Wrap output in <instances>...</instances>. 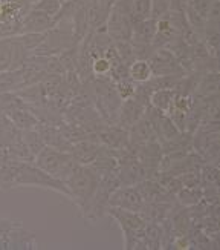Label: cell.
<instances>
[{
    "label": "cell",
    "mask_w": 220,
    "mask_h": 250,
    "mask_svg": "<svg viewBox=\"0 0 220 250\" xmlns=\"http://www.w3.org/2000/svg\"><path fill=\"white\" fill-rule=\"evenodd\" d=\"M25 186L51 189L71 200L69 190L64 186V183L41 170L34 165V161H8L0 165V189Z\"/></svg>",
    "instance_id": "6da1fadb"
},
{
    "label": "cell",
    "mask_w": 220,
    "mask_h": 250,
    "mask_svg": "<svg viewBox=\"0 0 220 250\" xmlns=\"http://www.w3.org/2000/svg\"><path fill=\"white\" fill-rule=\"evenodd\" d=\"M63 183L69 190L71 201L86 216L96 192L98 173L91 166L76 165Z\"/></svg>",
    "instance_id": "7a4b0ae2"
},
{
    "label": "cell",
    "mask_w": 220,
    "mask_h": 250,
    "mask_svg": "<svg viewBox=\"0 0 220 250\" xmlns=\"http://www.w3.org/2000/svg\"><path fill=\"white\" fill-rule=\"evenodd\" d=\"M34 165L38 166L41 170L49 173L51 177L64 181V178L69 175L71 170L78 165L71 152L58 150L49 146H45L40 154L34 158Z\"/></svg>",
    "instance_id": "3957f363"
},
{
    "label": "cell",
    "mask_w": 220,
    "mask_h": 250,
    "mask_svg": "<svg viewBox=\"0 0 220 250\" xmlns=\"http://www.w3.org/2000/svg\"><path fill=\"white\" fill-rule=\"evenodd\" d=\"M32 3V0H0V39L18 34L21 20Z\"/></svg>",
    "instance_id": "277c9868"
},
{
    "label": "cell",
    "mask_w": 220,
    "mask_h": 250,
    "mask_svg": "<svg viewBox=\"0 0 220 250\" xmlns=\"http://www.w3.org/2000/svg\"><path fill=\"white\" fill-rule=\"evenodd\" d=\"M80 42L81 40L76 39L72 28H64L58 23L46 32L45 39L32 54H36V56H58L63 51L78 45Z\"/></svg>",
    "instance_id": "5b68a950"
},
{
    "label": "cell",
    "mask_w": 220,
    "mask_h": 250,
    "mask_svg": "<svg viewBox=\"0 0 220 250\" xmlns=\"http://www.w3.org/2000/svg\"><path fill=\"white\" fill-rule=\"evenodd\" d=\"M109 208H119L130 212H142L146 201L136 186H119L109 198Z\"/></svg>",
    "instance_id": "8992f818"
},
{
    "label": "cell",
    "mask_w": 220,
    "mask_h": 250,
    "mask_svg": "<svg viewBox=\"0 0 220 250\" xmlns=\"http://www.w3.org/2000/svg\"><path fill=\"white\" fill-rule=\"evenodd\" d=\"M148 63L153 77L155 75H178V77H182V75L186 74L179 64V62L173 56V52L168 51L167 48L155 49V52L148 59Z\"/></svg>",
    "instance_id": "52a82bcc"
},
{
    "label": "cell",
    "mask_w": 220,
    "mask_h": 250,
    "mask_svg": "<svg viewBox=\"0 0 220 250\" xmlns=\"http://www.w3.org/2000/svg\"><path fill=\"white\" fill-rule=\"evenodd\" d=\"M55 25H57L55 17L31 8L21 20L18 34H46Z\"/></svg>",
    "instance_id": "ba28073f"
},
{
    "label": "cell",
    "mask_w": 220,
    "mask_h": 250,
    "mask_svg": "<svg viewBox=\"0 0 220 250\" xmlns=\"http://www.w3.org/2000/svg\"><path fill=\"white\" fill-rule=\"evenodd\" d=\"M147 107H148V104L142 102L136 95L131 97V99H128V100H124L119 107L116 125L121 126L123 129H126V130H128L142 115L146 114Z\"/></svg>",
    "instance_id": "9c48e42d"
},
{
    "label": "cell",
    "mask_w": 220,
    "mask_h": 250,
    "mask_svg": "<svg viewBox=\"0 0 220 250\" xmlns=\"http://www.w3.org/2000/svg\"><path fill=\"white\" fill-rule=\"evenodd\" d=\"M153 140H158V135H156L155 123H153L147 107L146 114L128 129V145L133 146V145L147 143V141H153Z\"/></svg>",
    "instance_id": "30bf717a"
},
{
    "label": "cell",
    "mask_w": 220,
    "mask_h": 250,
    "mask_svg": "<svg viewBox=\"0 0 220 250\" xmlns=\"http://www.w3.org/2000/svg\"><path fill=\"white\" fill-rule=\"evenodd\" d=\"M98 143L101 146L118 150L128 147V130L123 129L118 125H107L106 127L98 130Z\"/></svg>",
    "instance_id": "8fae6325"
},
{
    "label": "cell",
    "mask_w": 220,
    "mask_h": 250,
    "mask_svg": "<svg viewBox=\"0 0 220 250\" xmlns=\"http://www.w3.org/2000/svg\"><path fill=\"white\" fill-rule=\"evenodd\" d=\"M101 145L98 141H92V140H81L73 143L69 149L71 155L73 157V160L78 163V165L83 166H91L95 161V158L100 154Z\"/></svg>",
    "instance_id": "7c38bea8"
},
{
    "label": "cell",
    "mask_w": 220,
    "mask_h": 250,
    "mask_svg": "<svg viewBox=\"0 0 220 250\" xmlns=\"http://www.w3.org/2000/svg\"><path fill=\"white\" fill-rule=\"evenodd\" d=\"M37 130L40 132L43 141L45 145L54 149H58V150H66L69 152L71 149V143L68 140L64 138L61 129L58 127V125H46V123H38L37 125Z\"/></svg>",
    "instance_id": "4fadbf2b"
},
{
    "label": "cell",
    "mask_w": 220,
    "mask_h": 250,
    "mask_svg": "<svg viewBox=\"0 0 220 250\" xmlns=\"http://www.w3.org/2000/svg\"><path fill=\"white\" fill-rule=\"evenodd\" d=\"M219 71L214 72H205L199 75V80L196 83L194 88V99H208V97H216L219 95Z\"/></svg>",
    "instance_id": "5bb4252c"
},
{
    "label": "cell",
    "mask_w": 220,
    "mask_h": 250,
    "mask_svg": "<svg viewBox=\"0 0 220 250\" xmlns=\"http://www.w3.org/2000/svg\"><path fill=\"white\" fill-rule=\"evenodd\" d=\"M156 34V20L155 19H146L133 25L131 29V42L142 43V45H151L153 39Z\"/></svg>",
    "instance_id": "9a60e30c"
},
{
    "label": "cell",
    "mask_w": 220,
    "mask_h": 250,
    "mask_svg": "<svg viewBox=\"0 0 220 250\" xmlns=\"http://www.w3.org/2000/svg\"><path fill=\"white\" fill-rule=\"evenodd\" d=\"M87 9V25H89V32H93L96 29H101L106 26V21L110 11L101 6L96 0H87L86 2Z\"/></svg>",
    "instance_id": "2e32d148"
},
{
    "label": "cell",
    "mask_w": 220,
    "mask_h": 250,
    "mask_svg": "<svg viewBox=\"0 0 220 250\" xmlns=\"http://www.w3.org/2000/svg\"><path fill=\"white\" fill-rule=\"evenodd\" d=\"M6 115L11 118V122H13L21 132H23V130H29V129H36L37 125L40 123L36 114L28 107V104L21 106V107H16V109L6 112Z\"/></svg>",
    "instance_id": "e0dca14e"
},
{
    "label": "cell",
    "mask_w": 220,
    "mask_h": 250,
    "mask_svg": "<svg viewBox=\"0 0 220 250\" xmlns=\"http://www.w3.org/2000/svg\"><path fill=\"white\" fill-rule=\"evenodd\" d=\"M173 97H174V89H156L150 92L148 103L153 109H156L162 114H167L171 106Z\"/></svg>",
    "instance_id": "ac0fdd59"
},
{
    "label": "cell",
    "mask_w": 220,
    "mask_h": 250,
    "mask_svg": "<svg viewBox=\"0 0 220 250\" xmlns=\"http://www.w3.org/2000/svg\"><path fill=\"white\" fill-rule=\"evenodd\" d=\"M128 77L136 84H142L148 82L153 77L148 60H135L128 66Z\"/></svg>",
    "instance_id": "d6986e66"
},
{
    "label": "cell",
    "mask_w": 220,
    "mask_h": 250,
    "mask_svg": "<svg viewBox=\"0 0 220 250\" xmlns=\"http://www.w3.org/2000/svg\"><path fill=\"white\" fill-rule=\"evenodd\" d=\"M23 140H25V145L29 150V154L32 157V160H34L40 152L43 150V147H45V141H43L40 132L36 129H29V130H23Z\"/></svg>",
    "instance_id": "ffe728a7"
},
{
    "label": "cell",
    "mask_w": 220,
    "mask_h": 250,
    "mask_svg": "<svg viewBox=\"0 0 220 250\" xmlns=\"http://www.w3.org/2000/svg\"><path fill=\"white\" fill-rule=\"evenodd\" d=\"M112 63H110L106 57L100 56L91 62V71L93 79H104V80H112L110 75H112Z\"/></svg>",
    "instance_id": "44dd1931"
},
{
    "label": "cell",
    "mask_w": 220,
    "mask_h": 250,
    "mask_svg": "<svg viewBox=\"0 0 220 250\" xmlns=\"http://www.w3.org/2000/svg\"><path fill=\"white\" fill-rule=\"evenodd\" d=\"M151 17V0H133L131 3V23Z\"/></svg>",
    "instance_id": "7402d4cb"
},
{
    "label": "cell",
    "mask_w": 220,
    "mask_h": 250,
    "mask_svg": "<svg viewBox=\"0 0 220 250\" xmlns=\"http://www.w3.org/2000/svg\"><path fill=\"white\" fill-rule=\"evenodd\" d=\"M113 45H115V49H116V54H118L121 63L130 66V64L136 60L133 45H131L130 40H118V42H113Z\"/></svg>",
    "instance_id": "603a6c76"
},
{
    "label": "cell",
    "mask_w": 220,
    "mask_h": 250,
    "mask_svg": "<svg viewBox=\"0 0 220 250\" xmlns=\"http://www.w3.org/2000/svg\"><path fill=\"white\" fill-rule=\"evenodd\" d=\"M63 3H64L63 0H36L31 8L41 11V13H45L48 16L57 17L63 8Z\"/></svg>",
    "instance_id": "cb8c5ba5"
},
{
    "label": "cell",
    "mask_w": 220,
    "mask_h": 250,
    "mask_svg": "<svg viewBox=\"0 0 220 250\" xmlns=\"http://www.w3.org/2000/svg\"><path fill=\"white\" fill-rule=\"evenodd\" d=\"M113 86H115L116 94L119 95V99L123 100V102L131 99V97H135L136 88H138V84H136L135 82H131L130 79H124V80L113 82Z\"/></svg>",
    "instance_id": "d4e9b609"
},
{
    "label": "cell",
    "mask_w": 220,
    "mask_h": 250,
    "mask_svg": "<svg viewBox=\"0 0 220 250\" xmlns=\"http://www.w3.org/2000/svg\"><path fill=\"white\" fill-rule=\"evenodd\" d=\"M171 9V0H151V19L158 20Z\"/></svg>",
    "instance_id": "484cf974"
},
{
    "label": "cell",
    "mask_w": 220,
    "mask_h": 250,
    "mask_svg": "<svg viewBox=\"0 0 220 250\" xmlns=\"http://www.w3.org/2000/svg\"><path fill=\"white\" fill-rule=\"evenodd\" d=\"M96 2L100 3L101 6H104L106 9H109V11H110V8H112V5H113L115 0H96Z\"/></svg>",
    "instance_id": "4316f807"
},
{
    "label": "cell",
    "mask_w": 220,
    "mask_h": 250,
    "mask_svg": "<svg viewBox=\"0 0 220 250\" xmlns=\"http://www.w3.org/2000/svg\"><path fill=\"white\" fill-rule=\"evenodd\" d=\"M72 2H80V0H72Z\"/></svg>",
    "instance_id": "83f0119b"
},
{
    "label": "cell",
    "mask_w": 220,
    "mask_h": 250,
    "mask_svg": "<svg viewBox=\"0 0 220 250\" xmlns=\"http://www.w3.org/2000/svg\"><path fill=\"white\" fill-rule=\"evenodd\" d=\"M63 2H66V0H63Z\"/></svg>",
    "instance_id": "f1b7e54d"
}]
</instances>
